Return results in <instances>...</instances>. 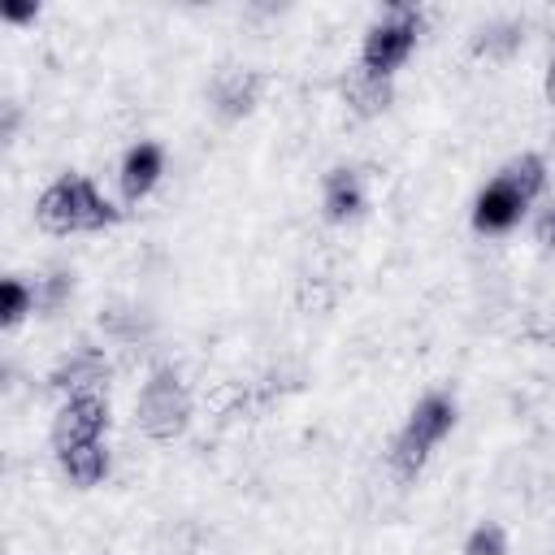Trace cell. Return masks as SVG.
<instances>
[{
  "label": "cell",
  "instance_id": "2e32d148",
  "mask_svg": "<svg viewBox=\"0 0 555 555\" xmlns=\"http://www.w3.org/2000/svg\"><path fill=\"white\" fill-rule=\"evenodd\" d=\"M69 286H74V282H69L65 273H48V278L39 282V304H43V308H56V304L69 295Z\"/></svg>",
  "mask_w": 555,
  "mask_h": 555
},
{
  "label": "cell",
  "instance_id": "277c9868",
  "mask_svg": "<svg viewBox=\"0 0 555 555\" xmlns=\"http://www.w3.org/2000/svg\"><path fill=\"white\" fill-rule=\"evenodd\" d=\"M134 416H139V429L152 442H173L186 429V421H191V390H186L182 373L169 369V364L152 369V377L139 390Z\"/></svg>",
  "mask_w": 555,
  "mask_h": 555
},
{
  "label": "cell",
  "instance_id": "5b68a950",
  "mask_svg": "<svg viewBox=\"0 0 555 555\" xmlns=\"http://www.w3.org/2000/svg\"><path fill=\"white\" fill-rule=\"evenodd\" d=\"M416 35H421V9H408V4H395L386 17H377L364 35V48H360V74L369 78H386L408 61V52L416 48Z\"/></svg>",
  "mask_w": 555,
  "mask_h": 555
},
{
  "label": "cell",
  "instance_id": "7a4b0ae2",
  "mask_svg": "<svg viewBox=\"0 0 555 555\" xmlns=\"http://www.w3.org/2000/svg\"><path fill=\"white\" fill-rule=\"evenodd\" d=\"M35 217L43 230L52 234H87V230H104L117 221V208L95 191L91 178L82 173H61L56 182L43 186Z\"/></svg>",
  "mask_w": 555,
  "mask_h": 555
},
{
  "label": "cell",
  "instance_id": "9c48e42d",
  "mask_svg": "<svg viewBox=\"0 0 555 555\" xmlns=\"http://www.w3.org/2000/svg\"><path fill=\"white\" fill-rule=\"evenodd\" d=\"M260 91H264V74L230 65V69H221L217 82H212V104H217L221 117H243V113L256 108Z\"/></svg>",
  "mask_w": 555,
  "mask_h": 555
},
{
  "label": "cell",
  "instance_id": "9a60e30c",
  "mask_svg": "<svg viewBox=\"0 0 555 555\" xmlns=\"http://www.w3.org/2000/svg\"><path fill=\"white\" fill-rule=\"evenodd\" d=\"M464 555H507V533H503V525H494V520L477 525V529L464 538Z\"/></svg>",
  "mask_w": 555,
  "mask_h": 555
},
{
  "label": "cell",
  "instance_id": "4fadbf2b",
  "mask_svg": "<svg viewBox=\"0 0 555 555\" xmlns=\"http://www.w3.org/2000/svg\"><path fill=\"white\" fill-rule=\"evenodd\" d=\"M347 100H351V108H356L360 117H373V113H382V108L390 104V82L360 74V78L347 87Z\"/></svg>",
  "mask_w": 555,
  "mask_h": 555
},
{
  "label": "cell",
  "instance_id": "e0dca14e",
  "mask_svg": "<svg viewBox=\"0 0 555 555\" xmlns=\"http://www.w3.org/2000/svg\"><path fill=\"white\" fill-rule=\"evenodd\" d=\"M533 234H538V243H542V247H555V204H546V208H542V217H538Z\"/></svg>",
  "mask_w": 555,
  "mask_h": 555
},
{
  "label": "cell",
  "instance_id": "6da1fadb",
  "mask_svg": "<svg viewBox=\"0 0 555 555\" xmlns=\"http://www.w3.org/2000/svg\"><path fill=\"white\" fill-rule=\"evenodd\" d=\"M542 186H546V165H542V156L525 152V156L507 160V165L481 186V195H477V204H473V225H477L481 234H503V230H512V225L525 217V208L542 195Z\"/></svg>",
  "mask_w": 555,
  "mask_h": 555
},
{
  "label": "cell",
  "instance_id": "8992f818",
  "mask_svg": "<svg viewBox=\"0 0 555 555\" xmlns=\"http://www.w3.org/2000/svg\"><path fill=\"white\" fill-rule=\"evenodd\" d=\"M108 429V403L100 395H74L61 399L56 421H52V451H74L87 442H100V434Z\"/></svg>",
  "mask_w": 555,
  "mask_h": 555
},
{
  "label": "cell",
  "instance_id": "ac0fdd59",
  "mask_svg": "<svg viewBox=\"0 0 555 555\" xmlns=\"http://www.w3.org/2000/svg\"><path fill=\"white\" fill-rule=\"evenodd\" d=\"M0 13H4V17H9V22H26V17H35V13H39V9H35V4H4V9H0Z\"/></svg>",
  "mask_w": 555,
  "mask_h": 555
},
{
  "label": "cell",
  "instance_id": "8fae6325",
  "mask_svg": "<svg viewBox=\"0 0 555 555\" xmlns=\"http://www.w3.org/2000/svg\"><path fill=\"white\" fill-rule=\"evenodd\" d=\"M61 473L74 481V486H95L104 473H108V451L104 442H87V447H74V451H61Z\"/></svg>",
  "mask_w": 555,
  "mask_h": 555
},
{
  "label": "cell",
  "instance_id": "30bf717a",
  "mask_svg": "<svg viewBox=\"0 0 555 555\" xmlns=\"http://www.w3.org/2000/svg\"><path fill=\"white\" fill-rule=\"evenodd\" d=\"M364 208V178L351 165H338L325 173V217L330 221H347Z\"/></svg>",
  "mask_w": 555,
  "mask_h": 555
},
{
  "label": "cell",
  "instance_id": "3957f363",
  "mask_svg": "<svg viewBox=\"0 0 555 555\" xmlns=\"http://www.w3.org/2000/svg\"><path fill=\"white\" fill-rule=\"evenodd\" d=\"M451 425H455V399L442 395V390L425 395L412 408V416L403 421V429L395 434V442H390V468H395V477L399 481H412L425 468L429 451L451 434Z\"/></svg>",
  "mask_w": 555,
  "mask_h": 555
},
{
  "label": "cell",
  "instance_id": "52a82bcc",
  "mask_svg": "<svg viewBox=\"0 0 555 555\" xmlns=\"http://www.w3.org/2000/svg\"><path fill=\"white\" fill-rule=\"evenodd\" d=\"M108 377V356L100 351V347H78V351H69L56 369H52V377H48V386L61 395V399H74V395H95V386Z\"/></svg>",
  "mask_w": 555,
  "mask_h": 555
},
{
  "label": "cell",
  "instance_id": "7c38bea8",
  "mask_svg": "<svg viewBox=\"0 0 555 555\" xmlns=\"http://www.w3.org/2000/svg\"><path fill=\"white\" fill-rule=\"evenodd\" d=\"M520 39H525V26L512 22V17H499V22H490V26L477 30L473 52H477V56H512V52L520 48Z\"/></svg>",
  "mask_w": 555,
  "mask_h": 555
},
{
  "label": "cell",
  "instance_id": "ba28073f",
  "mask_svg": "<svg viewBox=\"0 0 555 555\" xmlns=\"http://www.w3.org/2000/svg\"><path fill=\"white\" fill-rule=\"evenodd\" d=\"M165 173V152L160 143H134L126 156H121V169H117V186H121V199L126 204H139L152 195V186L160 182Z\"/></svg>",
  "mask_w": 555,
  "mask_h": 555
},
{
  "label": "cell",
  "instance_id": "d6986e66",
  "mask_svg": "<svg viewBox=\"0 0 555 555\" xmlns=\"http://www.w3.org/2000/svg\"><path fill=\"white\" fill-rule=\"evenodd\" d=\"M546 95L555 100V56H551V69H546Z\"/></svg>",
  "mask_w": 555,
  "mask_h": 555
},
{
  "label": "cell",
  "instance_id": "5bb4252c",
  "mask_svg": "<svg viewBox=\"0 0 555 555\" xmlns=\"http://www.w3.org/2000/svg\"><path fill=\"white\" fill-rule=\"evenodd\" d=\"M35 304H39V291H30L22 278H4V282H0V321H4L9 330H13Z\"/></svg>",
  "mask_w": 555,
  "mask_h": 555
}]
</instances>
